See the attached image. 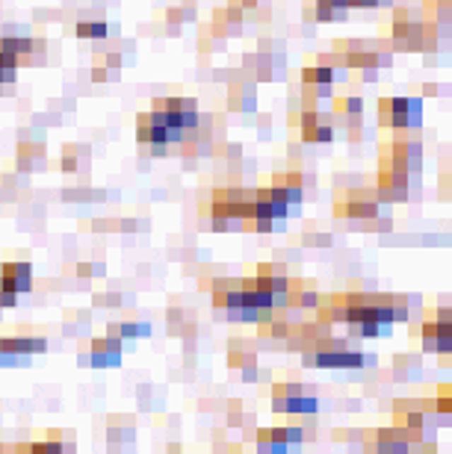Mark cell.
I'll return each instance as SVG.
<instances>
[{
	"label": "cell",
	"mask_w": 452,
	"mask_h": 454,
	"mask_svg": "<svg viewBox=\"0 0 452 454\" xmlns=\"http://www.w3.org/2000/svg\"><path fill=\"white\" fill-rule=\"evenodd\" d=\"M390 124H393L390 97H381V100H378V127H381V130H390Z\"/></svg>",
	"instance_id": "4fadbf2b"
},
{
	"label": "cell",
	"mask_w": 452,
	"mask_h": 454,
	"mask_svg": "<svg viewBox=\"0 0 452 454\" xmlns=\"http://www.w3.org/2000/svg\"><path fill=\"white\" fill-rule=\"evenodd\" d=\"M89 363L104 369V366H119L122 360V340L119 336H100V340L92 342V351H89Z\"/></svg>",
	"instance_id": "5b68a950"
},
{
	"label": "cell",
	"mask_w": 452,
	"mask_h": 454,
	"mask_svg": "<svg viewBox=\"0 0 452 454\" xmlns=\"http://www.w3.org/2000/svg\"><path fill=\"white\" fill-rule=\"evenodd\" d=\"M12 454H30V443H21V446H15Z\"/></svg>",
	"instance_id": "7402d4cb"
},
{
	"label": "cell",
	"mask_w": 452,
	"mask_h": 454,
	"mask_svg": "<svg viewBox=\"0 0 452 454\" xmlns=\"http://www.w3.org/2000/svg\"><path fill=\"white\" fill-rule=\"evenodd\" d=\"M148 333H151L148 322H124L110 328V336H119V340H137V336H148Z\"/></svg>",
	"instance_id": "9c48e42d"
},
{
	"label": "cell",
	"mask_w": 452,
	"mask_h": 454,
	"mask_svg": "<svg viewBox=\"0 0 452 454\" xmlns=\"http://www.w3.org/2000/svg\"><path fill=\"white\" fill-rule=\"evenodd\" d=\"M0 289L15 292V295L30 292L33 289V268H30V263L12 260V263L0 265Z\"/></svg>",
	"instance_id": "7a4b0ae2"
},
{
	"label": "cell",
	"mask_w": 452,
	"mask_h": 454,
	"mask_svg": "<svg viewBox=\"0 0 452 454\" xmlns=\"http://www.w3.org/2000/svg\"><path fill=\"white\" fill-rule=\"evenodd\" d=\"M272 410L275 413H290V416H313L320 410V398L313 395H293V398H272Z\"/></svg>",
	"instance_id": "8992f818"
},
{
	"label": "cell",
	"mask_w": 452,
	"mask_h": 454,
	"mask_svg": "<svg viewBox=\"0 0 452 454\" xmlns=\"http://www.w3.org/2000/svg\"><path fill=\"white\" fill-rule=\"evenodd\" d=\"M290 325L284 318H270V322H260V336H272V340H287Z\"/></svg>",
	"instance_id": "8fae6325"
},
{
	"label": "cell",
	"mask_w": 452,
	"mask_h": 454,
	"mask_svg": "<svg viewBox=\"0 0 452 454\" xmlns=\"http://www.w3.org/2000/svg\"><path fill=\"white\" fill-rule=\"evenodd\" d=\"M420 92H423L426 97H444L449 89H446V86H438V83H423Z\"/></svg>",
	"instance_id": "ac0fdd59"
},
{
	"label": "cell",
	"mask_w": 452,
	"mask_h": 454,
	"mask_svg": "<svg viewBox=\"0 0 452 454\" xmlns=\"http://www.w3.org/2000/svg\"><path fill=\"white\" fill-rule=\"evenodd\" d=\"M21 56L18 54H9V50H0V71H18Z\"/></svg>",
	"instance_id": "e0dca14e"
},
{
	"label": "cell",
	"mask_w": 452,
	"mask_h": 454,
	"mask_svg": "<svg viewBox=\"0 0 452 454\" xmlns=\"http://www.w3.org/2000/svg\"><path fill=\"white\" fill-rule=\"evenodd\" d=\"M284 436H287V443L301 448V443H305V425H284Z\"/></svg>",
	"instance_id": "5bb4252c"
},
{
	"label": "cell",
	"mask_w": 452,
	"mask_h": 454,
	"mask_svg": "<svg viewBox=\"0 0 452 454\" xmlns=\"http://www.w3.org/2000/svg\"><path fill=\"white\" fill-rule=\"evenodd\" d=\"M349 9L334 6V0H313V18L320 24H331V21H346Z\"/></svg>",
	"instance_id": "ba28073f"
},
{
	"label": "cell",
	"mask_w": 452,
	"mask_h": 454,
	"mask_svg": "<svg viewBox=\"0 0 452 454\" xmlns=\"http://www.w3.org/2000/svg\"><path fill=\"white\" fill-rule=\"evenodd\" d=\"M301 395V383H275L272 386V398H293Z\"/></svg>",
	"instance_id": "9a60e30c"
},
{
	"label": "cell",
	"mask_w": 452,
	"mask_h": 454,
	"mask_svg": "<svg viewBox=\"0 0 452 454\" xmlns=\"http://www.w3.org/2000/svg\"><path fill=\"white\" fill-rule=\"evenodd\" d=\"M423 316L429 322H452V307H426Z\"/></svg>",
	"instance_id": "2e32d148"
},
{
	"label": "cell",
	"mask_w": 452,
	"mask_h": 454,
	"mask_svg": "<svg viewBox=\"0 0 452 454\" xmlns=\"http://www.w3.org/2000/svg\"><path fill=\"white\" fill-rule=\"evenodd\" d=\"M80 39H104L107 36V21H80L74 27Z\"/></svg>",
	"instance_id": "30bf717a"
},
{
	"label": "cell",
	"mask_w": 452,
	"mask_h": 454,
	"mask_svg": "<svg viewBox=\"0 0 452 454\" xmlns=\"http://www.w3.org/2000/svg\"><path fill=\"white\" fill-rule=\"evenodd\" d=\"M0 454H4V446H0Z\"/></svg>",
	"instance_id": "cb8c5ba5"
},
{
	"label": "cell",
	"mask_w": 452,
	"mask_h": 454,
	"mask_svg": "<svg viewBox=\"0 0 452 454\" xmlns=\"http://www.w3.org/2000/svg\"><path fill=\"white\" fill-rule=\"evenodd\" d=\"M255 446H257V454H299L301 448L290 446L287 436H284V425H263L257 428L255 434Z\"/></svg>",
	"instance_id": "3957f363"
},
{
	"label": "cell",
	"mask_w": 452,
	"mask_h": 454,
	"mask_svg": "<svg viewBox=\"0 0 452 454\" xmlns=\"http://www.w3.org/2000/svg\"><path fill=\"white\" fill-rule=\"evenodd\" d=\"M361 80H364V83H376V80H378V68H364V71H361Z\"/></svg>",
	"instance_id": "44dd1931"
},
{
	"label": "cell",
	"mask_w": 452,
	"mask_h": 454,
	"mask_svg": "<svg viewBox=\"0 0 452 454\" xmlns=\"http://www.w3.org/2000/svg\"><path fill=\"white\" fill-rule=\"evenodd\" d=\"M15 304H18V295L0 289V310H4V307H15Z\"/></svg>",
	"instance_id": "d6986e66"
},
{
	"label": "cell",
	"mask_w": 452,
	"mask_h": 454,
	"mask_svg": "<svg viewBox=\"0 0 452 454\" xmlns=\"http://www.w3.org/2000/svg\"><path fill=\"white\" fill-rule=\"evenodd\" d=\"M313 366L320 369H364V351L358 348H316Z\"/></svg>",
	"instance_id": "6da1fadb"
},
{
	"label": "cell",
	"mask_w": 452,
	"mask_h": 454,
	"mask_svg": "<svg viewBox=\"0 0 452 454\" xmlns=\"http://www.w3.org/2000/svg\"><path fill=\"white\" fill-rule=\"evenodd\" d=\"M378 6H381V9H393L396 0H378Z\"/></svg>",
	"instance_id": "603a6c76"
},
{
	"label": "cell",
	"mask_w": 452,
	"mask_h": 454,
	"mask_svg": "<svg viewBox=\"0 0 452 454\" xmlns=\"http://www.w3.org/2000/svg\"><path fill=\"white\" fill-rule=\"evenodd\" d=\"M364 115V100L355 95H337L334 97V119H340L343 124L349 119H361Z\"/></svg>",
	"instance_id": "52a82bcc"
},
{
	"label": "cell",
	"mask_w": 452,
	"mask_h": 454,
	"mask_svg": "<svg viewBox=\"0 0 452 454\" xmlns=\"http://www.w3.org/2000/svg\"><path fill=\"white\" fill-rule=\"evenodd\" d=\"M408 127L423 130V97H408Z\"/></svg>",
	"instance_id": "7c38bea8"
},
{
	"label": "cell",
	"mask_w": 452,
	"mask_h": 454,
	"mask_svg": "<svg viewBox=\"0 0 452 454\" xmlns=\"http://www.w3.org/2000/svg\"><path fill=\"white\" fill-rule=\"evenodd\" d=\"M47 351V342L42 340V336H0V354H45Z\"/></svg>",
	"instance_id": "277c9868"
},
{
	"label": "cell",
	"mask_w": 452,
	"mask_h": 454,
	"mask_svg": "<svg viewBox=\"0 0 452 454\" xmlns=\"http://www.w3.org/2000/svg\"><path fill=\"white\" fill-rule=\"evenodd\" d=\"M305 245H331V237H325V233H320V237H316V233H311V237L305 239Z\"/></svg>",
	"instance_id": "ffe728a7"
},
{
	"label": "cell",
	"mask_w": 452,
	"mask_h": 454,
	"mask_svg": "<svg viewBox=\"0 0 452 454\" xmlns=\"http://www.w3.org/2000/svg\"><path fill=\"white\" fill-rule=\"evenodd\" d=\"M434 454H438V451H434Z\"/></svg>",
	"instance_id": "d4e9b609"
}]
</instances>
